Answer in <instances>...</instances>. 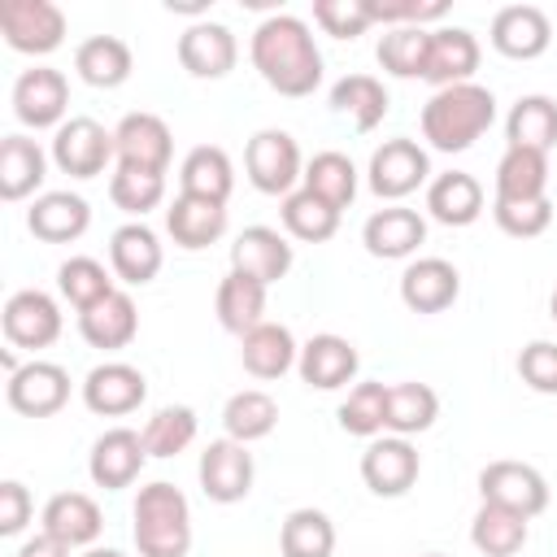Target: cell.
<instances>
[{
	"label": "cell",
	"instance_id": "25",
	"mask_svg": "<svg viewBox=\"0 0 557 557\" xmlns=\"http://www.w3.org/2000/svg\"><path fill=\"white\" fill-rule=\"evenodd\" d=\"M26 226L44 244H74L91 226V205L78 191H44L26 209Z\"/></svg>",
	"mask_w": 557,
	"mask_h": 557
},
{
	"label": "cell",
	"instance_id": "52",
	"mask_svg": "<svg viewBox=\"0 0 557 557\" xmlns=\"http://www.w3.org/2000/svg\"><path fill=\"white\" fill-rule=\"evenodd\" d=\"M30 513H35V500H30L26 483L4 479L0 483V535H22L26 522H30Z\"/></svg>",
	"mask_w": 557,
	"mask_h": 557
},
{
	"label": "cell",
	"instance_id": "41",
	"mask_svg": "<svg viewBox=\"0 0 557 557\" xmlns=\"http://www.w3.org/2000/svg\"><path fill=\"white\" fill-rule=\"evenodd\" d=\"M426 52H431V30L426 26H387L379 35V65L392 78H426Z\"/></svg>",
	"mask_w": 557,
	"mask_h": 557
},
{
	"label": "cell",
	"instance_id": "29",
	"mask_svg": "<svg viewBox=\"0 0 557 557\" xmlns=\"http://www.w3.org/2000/svg\"><path fill=\"white\" fill-rule=\"evenodd\" d=\"M48 178V152L30 135H4L0 139V200H26Z\"/></svg>",
	"mask_w": 557,
	"mask_h": 557
},
{
	"label": "cell",
	"instance_id": "15",
	"mask_svg": "<svg viewBox=\"0 0 557 557\" xmlns=\"http://www.w3.org/2000/svg\"><path fill=\"white\" fill-rule=\"evenodd\" d=\"M422 474V457L405 435H374L361 453V483L374 496H405Z\"/></svg>",
	"mask_w": 557,
	"mask_h": 557
},
{
	"label": "cell",
	"instance_id": "32",
	"mask_svg": "<svg viewBox=\"0 0 557 557\" xmlns=\"http://www.w3.org/2000/svg\"><path fill=\"white\" fill-rule=\"evenodd\" d=\"M74 70L87 87H100V91H113L131 78L135 70V57H131V44L117 39V35H91L74 48Z\"/></svg>",
	"mask_w": 557,
	"mask_h": 557
},
{
	"label": "cell",
	"instance_id": "17",
	"mask_svg": "<svg viewBox=\"0 0 557 557\" xmlns=\"http://www.w3.org/2000/svg\"><path fill=\"white\" fill-rule=\"evenodd\" d=\"M144 461H148L144 435L131 431V426H109V431L91 444V453H87V474H91L96 487L117 492V487H131V483L139 479Z\"/></svg>",
	"mask_w": 557,
	"mask_h": 557
},
{
	"label": "cell",
	"instance_id": "53",
	"mask_svg": "<svg viewBox=\"0 0 557 557\" xmlns=\"http://www.w3.org/2000/svg\"><path fill=\"white\" fill-rule=\"evenodd\" d=\"M74 548H65L57 535H48V531H35L30 540H22V548H17V557H70Z\"/></svg>",
	"mask_w": 557,
	"mask_h": 557
},
{
	"label": "cell",
	"instance_id": "12",
	"mask_svg": "<svg viewBox=\"0 0 557 557\" xmlns=\"http://www.w3.org/2000/svg\"><path fill=\"white\" fill-rule=\"evenodd\" d=\"M4 396H9V409H17L22 418H52L70 400V370L35 357L9 374Z\"/></svg>",
	"mask_w": 557,
	"mask_h": 557
},
{
	"label": "cell",
	"instance_id": "30",
	"mask_svg": "<svg viewBox=\"0 0 557 557\" xmlns=\"http://www.w3.org/2000/svg\"><path fill=\"white\" fill-rule=\"evenodd\" d=\"M426 213L444 226H470L483 213V183L466 170H448L435 174L426 183Z\"/></svg>",
	"mask_w": 557,
	"mask_h": 557
},
{
	"label": "cell",
	"instance_id": "36",
	"mask_svg": "<svg viewBox=\"0 0 557 557\" xmlns=\"http://www.w3.org/2000/svg\"><path fill=\"white\" fill-rule=\"evenodd\" d=\"M548 196V152L509 148L496 161V196L492 200H540Z\"/></svg>",
	"mask_w": 557,
	"mask_h": 557
},
{
	"label": "cell",
	"instance_id": "2",
	"mask_svg": "<svg viewBox=\"0 0 557 557\" xmlns=\"http://www.w3.org/2000/svg\"><path fill=\"white\" fill-rule=\"evenodd\" d=\"M496 122V96L479 83L440 87L422 104V139L435 152H466L474 139H483Z\"/></svg>",
	"mask_w": 557,
	"mask_h": 557
},
{
	"label": "cell",
	"instance_id": "31",
	"mask_svg": "<svg viewBox=\"0 0 557 557\" xmlns=\"http://www.w3.org/2000/svg\"><path fill=\"white\" fill-rule=\"evenodd\" d=\"M300 357L296 335L283 322H261L239 339V361L252 379H283Z\"/></svg>",
	"mask_w": 557,
	"mask_h": 557
},
{
	"label": "cell",
	"instance_id": "55",
	"mask_svg": "<svg viewBox=\"0 0 557 557\" xmlns=\"http://www.w3.org/2000/svg\"><path fill=\"white\" fill-rule=\"evenodd\" d=\"M548 313H553V322H557V287H553V296H548Z\"/></svg>",
	"mask_w": 557,
	"mask_h": 557
},
{
	"label": "cell",
	"instance_id": "3",
	"mask_svg": "<svg viewBox=\"0 0 557 557\" xmlns=\"http://www.w3.org/2000/svg\"><path fill=\"white\" fill-rule=\"evenodd\" d=\"M131 535L139 557H187L191 553V505L187 496L157 479L135 492L131 505Z\"/></svg>",
	"mask_w": 557,
	"mask_h": 557
},
{
	"label": "cell",
	"instance_id": "19",
	"mask_svg": "<svg viewBox=\"0 0 557 557\" xmlns=\"http://www.w3.org/2000/svg\"><path fill=\"white\" fill-rule=\"evenodd\" d=\"M361 244L379 261H405L426 244V218L418 209H405V205L374 209L361 226Z\"/></svg>",
	"mask_w": 557,
	"mask_h": 557
},
{
	"label": "cell",
	"instance_id": "44",
	"mask_svg": "<svg viewBox=\"0 0 557 557\" xmlns=\"http://www.w3.org/2000/svg\"><path fill=\"white\" fill-rule=\"evenodd\" d=\"M300 187H309L313 196H322L326 205H335L339 213L357 200V165L344 157V152H318V157H309L305 161V183Z\"/></svg>",
	"mask_w": 557,
	"mask_h": 557
},
{
	"label": "cell",
	"instance_id": "8",
	"mask_svg": "<svg viewBox=\"0 0 557 557\" xmlns=\"http://www.w3.org/2000/svg\"><path fill=\"white\" fill-rule=\"evenodd\" d=\"M200 492L213 500V505H235L252 492V479H257V466H252V453L248 444L222 435V440H209L205 453H200Z\"/></svg>",
	"mask_w": 557,
	"mask_h": 557
},
{
	"label": "cell",
	"instance_id": "50",
	"mask_svg": "<svg viewBox=\"0 0 557 557\" xmlns=\"http://www.w3.org/2000/svg\"><path fill=\"white\" fill-rule=\"evenodd\" d=\"M313 22L331 39H357L374 26V9L370 0H313Z\"/></svg>",
	"mask_w": 557,
	"mask_h": 557
},
{
	"label": "cell",
	"instance_id": "5",
	"mask_svg": "<svg viewBox=\"0 0 557 557\" xmlns=\"http://www.w3.org/2000/svg\"><path fill=\"white\" fill-rule=\"evenodd\" d=\"M52 165L70 178H96L104 174L109 161H117L113 131H104L96 117H65L52 131Z\"/></svg>",
	"mask_w": 557,
	"mask_h": 557
},
{
	"label": "cell",
	"instance_id": "14",
	"mask_svg": "<svg viewBox=\"0 0 557 557\" xmlns=\"http://www.w3.org/2000/svg\"><path fill=\"white\" fill-rule=\"evenodd\" d=\"M148 400V379L131 361H100L83 379V405L100 418H126Z\"/></svg>",
	"mask_w": 557,
	"mask_h": 557
},
{
	"label": "cell",
	"instance_id": "48",
	"mask_svg": "<svg viewBox=\"0 0 557 557\" xmlns=\"http://www.w3.org/2000/svg\"><path fill=\"white\" fill-rule=\"evenodd\" d=\"M109 200L131 213L135 222H144V213H152L165 200V174H148V170H126L117 165L109 178Z\"/></svg>",
	"mask_w": 557,
	"mask_h": 557
},
{
	"label": "cell",
	"instance_id": "43",
	"mask_svg": "<svg viewBox=\"0 0 557 557\" xmlns=\"http://www.w3.org/2000/svg\"><path fill=\"white\" fill-rule=\"evenodd\" d=\"M278 553L283 557H331L335 553V522L322 509H292L278 527Z\"/></svg>",
	"mask_w": 557,
	"mask_h": 557
},
{
	"label": "cell",
	"instance_id": "22",
	"mask_svg": "<svg viewBox=\"0 0 557 557\" xmlns=\"http://www.w3.org/2000/svg\"><path fill=\"white\" fill-rule=\"evenodd\" d=\"M296 370H300V379H305L309 387H318V392H339L344 383L357 379L361 357H357L352 339H344V335H335V331H322V335H313L309 344H300Z\"/></svg>",
	"mask_w": 557,
	"mask_h": 557
},
{
	"label": "cell",
	"instance_id": "13",
	"mask_svg": "<svg viewBox=\"0 0 557 557\" xmlns=\"http://www.w3.org/2000/svg\"><path fill=\"white\" fill-rule=\"evenodd\" d=\"M113 144H117V165H126V170H148V174H165L170 170L174 135H170L165 117H157L148 109L126 113L113 126Z\"/></svg>",
	"mask_w": 557,
	"mask_h": 557
},
{
	"label": "cell",
	"instance_id": "46",
	"mask_svg": "<svg viewBox=\"0 0 557 557\" xmlns=\"http://www.w3.org/2000/svg\"><path fill=\"white\" fill-rule=\"evenodd\" d=\"M57 287H61V296H65L78 313L117 292V287H113V274H109L96 257H70V261H61V265H57Z\"/></svg>",
	"mask_w": 557,
	"mask_h": 557
},
{
	"label": "cell",
	"instance_id": "10",
	"mask_svg": "<svg viewBox=\"0 0 557 557\" xmlns=\"http://www.w3.org/2000/svg\"><path fill=\"white\" fill-rule=\"evenodd\" d=\"M70 109V83L52 65H30L13 83V117L30 131H57Z\"/></svg>",
	"mask_w": 557,
	"mask_h": 557
},
{
	"label": "cell",
	"instance_id": "11",
	"mask_svg": "<svg viewBox=\"0 0 557 557\" xmlns=\"http://www.w3.org/2000/svg\"><path fill=\"white\" fill-rule=\"evenodd\" d=\"M0 326H4V339H9L13 348L39 352V348H48V344L61 339V326H65V322H61V305H57L48 292L22 287V292H13V296L4 300Z\"/></svg>",
	"mask_w": 557,
	"mask_h": 557
},
{
	"label": "cell",
	"instance_id": "1",
	"mask_svg": "<svg viewBox=\"0 0 557 557\" xmlns=\"http://www.w3.org/2000/svg\"><path fill=\"white\" fill-rule=\"evenodd\" d=\"M248 57H252V70L265 78V87L278 96L300 100L322 87V52L313 44V30L292 13H270L252 30Z\"/></svg>",
	"mask_w": 557,
	"mask_h": 557
},
{
	"label": "cell",
	"instance_id": "35",
	"mask_svg": "<svg viewBox=\"0 0 557 557\" xmlns=\"http://www.w3.org/2000/svg\"><path fill=\"white\" fill-rule=\"evenodd\" d=\"M440 418V396L431 383H418V379H405V383H387V422L383 431L387 435H422L431 431Z\"/></svg>",
	"mask_w": 557,
	"mask_h": 557
},
{
	"label": "cell",
	"instance_id": "34",
	"mask_svg": "<svg viewBox=\"0 0 557 557\" xmlns=\"http://www.w3.org/2000/svg\"><path fill=\"white\" fill-rule=\"evenodd\" d=\"M213 309H218L222 331H231V335L244 339L252 326L265 322V283H257V278H248L239 270H226V278L218 283Z\"/></svg>",
	"mask_w": 557,
	"mask_h": 557
},
{
	"label": "cell",
	"instance_id": "37",
	"mask_svg": "<svg viewBox=\"0 0 557 557\" xmlns=\"http://www.w3.org/2000/svg\"><path fill=\"white\" fill-rule=\"evenodd\" d=\"M505 139L509 148H535L548 152L557 144V100L553 96H518L505 113Z\"/></svg>",
	"mask_w": 557,
	"mask_h": 557
},
{
	"label": "cell",
	"instance_id": "42",
	"mask_svg": "<svg viewBox=\"0 0 557 557\" xmlns=\"http://www.w3.org/2000/svg\"><path fill=\"white\" fill-rule=\"evenodd\" d=\"M222 426H226L231 440H239V444H257V440H265V435L278 426V405H274L270 392H261V387H244V392H235V396L226 400V409H222Z\"/></svg>",
	"mask_w": 557,
	"mask_h": 557
},
{
	"label": "cell",
	"instance_id": "38",
	"mask_svg": "<svg viewBox=\"0 0 557 557\" xmlns=\"http://www.w3.org/2000/svg\"><path fill=\"white\" fill-rule=\"evenodd\" d=\"M527 522L531 518H522V513H513L505 505H487L483 500L479 513H474V522H470V544L483 557H513V553H522V544L531 535Z\"/></svg>",
	"mask_w": 557,
	"mask_h": 557
},
{
	"label": "cell",
	"instance_id": "16",
	"mask_svg": "<svg viewBox=\"0 0 557 557\" xmlns=\"http://www.w3.org/2000/svg\"><path fill=\"white\" fill-rule=\"evenodd\" d=\"M487 39L509 61H535L553 44V22L540 4H505V9H496Z\"/></svg>",
	"mask_w": 557,
	"mask_h": 557
},
{
	"label": "cell",
	"instance_id": "40",
	"mask_svg": "<svg viewBox=\"0 0 557 557\" xmlns=\"http://www.w3.org/2000/svg\"><path fill=\"white\" fill-rule=\"evenodd\" d=\"M283 231L300 244H326L335 231H339V209L326 205L322 196H313L309 187H296L292 196H283Z\"/></svg>",
	"mask_w": 557,
	"mask_h": 557
},
{
	"label": "cell",
	"instance_id": "51",
	"mask_svg": "<svg viewBox=\"0 0 557 557\" xmlns=\"http://www.w3.org/2000/svg\"><path fill=\"white\" fill-rule=\"evenodd\" d=\"M518 374L531 392L540 396H557V344L553 339H531L518 352Z\"/></svg>",
	"mask_w": 557,
	"mask_h": 557
},
{
	"label": "cell",
	"instance_id": "24",
	"mask_svg": "<svg viewBox=\"0 0 557 557\" xmlns=\"http://www.w3.org/2000/svg\"><path fill=\"white\" fill-rule=\"evenodd\" d=\"M483 61V48L474 39V30L466 26H440L431 30V52H426V83L440 87H457V83H474V70Z\"/></svg>",
	"mask_w": 557,
	"mask_h": 557
},
{
	"label": "cell",
	"instance_id": "18",
	"mask_svg": "<svg viewBox=\"0 0 557 557\" xmlns=\"http://www.w3.org/2000/svg\"><path fill=\"white\" fill-rule=\"evenodd\" d=\"M239 61V44L231 35V26L222 22H191L183 35H178V65L191 74V78H226Z\"/></svg>",
	"mask_w": 557,
	"mask_h": 557
},
{
	"label": "cell",
	"instance_id": "45",
	"mask_svg": "<svg viewBox=\"0 0 557 557\" xmlns=\"http://www.w3.org/2000/svg\"><path fill=\"white\" fill-rule=\"evenodd\" d=\"M196 431H200V418L191 405H165L144 422L139 435H144L148 457H178L196 444Z\"/></svg>",
	"mask_w": 557,
	"mask_h": 557
},
{
	"label": "cell",
	"instance_id": "4",
	"mask_svg": "<svg viewBox=\"0 0 557 557\" xmlns=\"http://www.w3.org/2000/svg\"><path fill=\"white\" fill-rule=\"evenodd\" d=\"M244 170H248V183L261 191V196H292L296 183H305V161H300V144L278 131V126H265L248 139L244 148Z\"/></svg>",
	"mask_w": 557,
	"mask_h": 557
},
{
	"label": "cell",
	"instance_id": "21",
	"mask_svg": "<svg viewBox=\"0 0 557 557\" xmlns=\"http://www.w3.org/2000/svg\"><path fill=\"white\" fill-rule=\"evenodd\" d=\"M292 261H296V248L274 226H244L231 244V270H239V274H248L265 287L287 278Z\"/></svg>",
	"mask_w": 557,
	"mask_h": 557
},
{
	"label": "cell",
	"instance_id": "26",
	"mask_svg": "<svg viewBox=\"0 0 557 557\" xmlns=\"http://www.w3.org/2000/svg\"><path fill=\"white\" fill-rule=\"evenodd\" d=\"M165 231L183 252H200V248H209L226 235V205L178 191L174 205L165 209Z\"/></svg>",
	"mask_w": 557,
	"mask_h": 557
},
{
	"label": "cell",
	"instance_id": "6",
	"mask_svg": "<svg viewBox=\"0 0 557 557\" xmlns=\"http://www.w3.org/2000/svg\"><path fill=\"white\" fill-rule=\"evenodd\" d=\"M366 183L379 200H405L413 196L422 183H431V157L418 139H383L374 152H370V165H366Z\"/></svg>",
	"mask_w": 557,
	"mask_h": 557
},
{
	"label": "cell",
	"instance_id": "39",
	"mask_svg": "<svg viewBox=\"0 0 557 557\" xmlns=\"http://www.w3.org/2000/svg\"><path fill=\"white\" fill-rule=\"evenodd\" d=\"M387 87L374 78V74H344L335 87H331V109L344 113L357 131H374L383 117H387Z\"/></svg>",
	"mask_w": 557,
	"mask_h": 557
},
{
	"label": "cell",
	"instance_id": "20",
	"mask_svg": "<svg viewBox=\"0 0 557 557\" xmlns=\"http://www.w3.org/2000/svg\"><path fill=\"white\" fill-rule=\"evenodd\" d=\"M161 265H165V248H161V239H157L152 226L126 222V226H117V231L109 235V270H113V278H122L126 287L152 283V278L161 274Z\"/></svg>",
	"mask_w": 557,
	"mask_h": 557
},
{
	"label": "cell",
	"instance_id": "9",
	"mask_svg": "<svg viewBox=\"0 0 557 557\" xmlns=\"http://www.w3.org/2000/svg\"><path fill=\"white\" fill-rule=\"evenodd\" d=\"M479 496L487 505H505L522 518H540L548 509V479L527 461H487L479 470Z\"/></svg>",
	"mask_w": 557,
	"mask_h": 557
},
{
	"label": "cell",
	"instance_id": "54",
	"mask_svg": "<svg viewBox=\"0 0 557 557\" xmlns=\"http://www.w3.org/2000/svg\"><path fill=\"white\" fill-rule=\"evenodd\" d=\"M83 557H126V553H117V548H87Z\"/></svg>",
	"mask_w": 557,
	"mask_h": 557
},
{
	"label": "cell",
	"instance_id": "28",
	"mask_svg": "<svg viewBox=\"0 0 557 557\" xmlns=\"http://www.w3.org/2000/svg\"><path fill=\"white\" fill-rule=\"evenodd\" d=\"M78 335H83L91 348H100V352L126 348V344L139 335V309H135V300L117 287L113 296H104L100 305H91V309L78 313Z\"/></svg>",
	"mask_w": 557,
	"mask_h": 557
},
{
	"label": "cell",
	"instance_id": "47",
	"mask_svg": "<svg viewBox=\"0 0 557 557\" xmlns=\"http://www.w3.org/2000/svg\"><path fill=\"white\" fill-rule=\"evenodd\" d=\"M339 426L348 431V435H357V440H374V435H383V422H387V383H357L348 396H344V405H339Z\"/></svg>",
	"mask_w": 557,
	"mask_h": 557
},
{
	"label": "cell",
	"instance_id": "7",
	"mask_svg": "<svg viewBox=\"0 0 557 557\" xmlns=\"http://www.w3.org/2000/svg\"><path fill=\"white\" fill-rule=\"evenodd\" d=\"M0 35L13 52L48 57L65 39V13L52 0H0Z\"/></svg>",
	"mask_w": 557,
	"mask_h": 557
},
{
	"label": "cell",
	"instance_id": "23",
	"mask_svg": "<svg viewBox=\"0 0 557 557\" xmlns=\"http://www.w3.org/2000/svg\"><path fill=\"white\" fill-rule=\"evenodd\" d=\"M461 296V274L444 257H418L400 274V300L409 313H444Z\"/></svg>",
	"mask_w": 557,
	"mask_h": 557
},
{
	"label": "cell",
	"instance_id": "33",
	"mask_svg": "<svg viewBox=\"0 0 557 557\" xmlns=\"http://www.w3.org/2000/svg\"><path fill=\"white\" fill-rule=\"evenodd\" d=\"M178 191L183 196H205V200H231L235 191V165L226 157V148L218 144H196L183 165H178Z\"/></svg>",
	"mask_w": 557,
	"mask_h": 557
},
{
	"label": "cell",
	"instance_id": "49",
	"mask_svg": "<svg viewBox=\"0 0 557 557\" xmlns=\"http://www.w3.org/2000/svg\"><path fill=\"white\" fill-rule=\"evenodd\" d=\"M492 218L505 235L535 239L553 226V200L548 196H540V200H492Z\"/></svg>",
	"mask_w": 557,
	"mask_h": 557
},
{
	"label": "cell",
	"instance_id": "56",
	"mask_svg": "<svg viewBox=\"0 0 557 557\" xmlns=\"http://www.w3.org/2000/svg\"><path fill=\"white\" fill-rule=\"evenodd\" d=\"M426 557H444V553H426Z\"/></svg>",
	"mask_w": 557,
	"mask_h": 557
},
{
	"label": "cell",
	"instance_id": "27",
	"mask_svg": "<svg viewBox=\"0 0 557 557\" xmlns=\"http://www.w3.org/2000/svg\"><path fill=\"white\" fill-rule=\"evenodd\" d=\"M39 522H44V531L57 535L65 548H87V544H96L100 531H104V513H100V505H96L87 492H57V496H48Z\"/></svg>",
	"mask_w": 557,
	"mask_h": 557
}]
</instances>
